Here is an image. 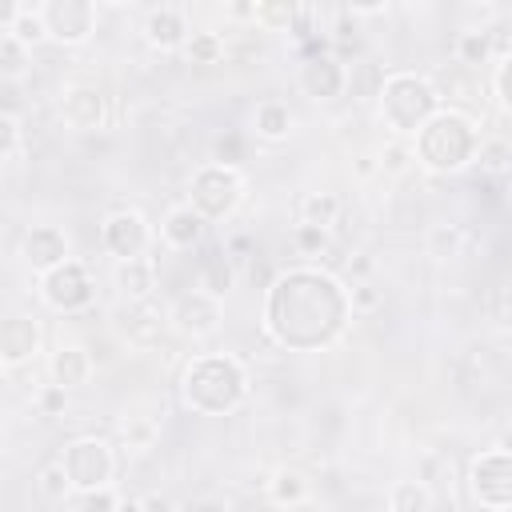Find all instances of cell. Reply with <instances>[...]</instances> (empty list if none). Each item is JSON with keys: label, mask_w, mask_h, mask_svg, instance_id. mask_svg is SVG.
Masks as SVG:
<instances>
[{"label": "cell", "mask_w": 512, "mask_h": 512, "mask_svg": "<svg viewBox=\"0 0 512 512\" xmlns=\"http://www.w3.org/2000/svg\"><path fill=\"white\" fill-rule=\"evenodd\" d=\"M16 16H20V4L16 0H0V32H12Z\"/></svg>", "instance_id": "45"}, {"label": "cell", "mask_w": 512, "mask_h": 512, "mask_svg": "<svg viewBox=\"0 0 512 512\" xmlns=\"http://www.w3.org/2000/svg\"><path fill=\"white\" fill-rule=\"evenodd\" d=\"M452 52H456V60H460V64L480 68V64H488V60H492V32H484V28H464V32L456 36Z\"/></svg>", "instance_id": "25"}, {"label": "cell", "mask_w": 512, "mask_h": 512, "mask_svg": "<svg viewBox=\"0 0 512 512\" xmlns=\"http://www.w3.org/2000/svg\"><path fill=\"white\" fill-rule=\"evenodd\" d=\"M60 120L72 132H96L108 120V96L96 84H72L60 96Z\"/></svg>", "instance_id": "12"}, {"label": "cell", "mask_w": 512, "mask_h": 512, "mask_svg": "<svg viewBox=\"0 0 512 512\" xmlns=\"http://www.w3.org/2000/svg\"><path fill=\"white\" fill-rule=\"evenodd\" d=\"M496 324H508V292L496 288Z\"/></svg>", "instance_id": "47"}, {"label": "cell", "mask_w": 512, "mask_h": 512, "mask_svg": "<svg viewBox=\"0 0 512 512\" xmlns=\"http://www.w3.org/2000/svg\"><path fill=\"white\" fill-rule=\"evenodd\" d=\"M36 408H40V416H60V412L68 408V388L44 384V388L36 392Z\"/></svg>", "instance_id": "40"}, {"label": "cell", "mask_w": 512, "mask_h": 512, "mask_svg": "<svg viewBox=\"0 0 512 512\" xmlns=\"http://www.w3.org/2000/svg\"><path fill=\"white\" fill-rule=\"evenodd\" d=\"M308 492H312V480H308L300 468H288V464H284V468H276V472L268 476V500L280 504V508L304 504Z\"/></svg>", "instance_id": "21"}, {"label": "cell", "mask_w": 512, "mask_h": 512, "mask_svg": "<svg viewBox=\"0 0 512 512\" xmlns=\"http://www.w3.org/2000/svg\"><path fill=\"white\" fill-rule=\"evenodd\" d=\"M432 508V488L420 480H400L388 492V512H428Z\"/></svg>", "instance_id": "28"}, {"label": "cell", "mask_w": 512, "mask_h": 512, "mask_svg": "<svg viewBox=\"0 0 512 512\" xmlns=\"http://www.w3.org/2000/svg\"><path fill=\"white\" fill-rule=\"evenodd\" d=\"M140 512H180V508H176L168 496L152 492V496H144V500H140Z\"/></svg>", "instance_id": "44"}, {"label": "cell", "mask_w": 512, "mask_h": 512, "mask_svg": "<svg viewBox=\"0 0 512 512\" xmlns=\"http://www.w3.org/2000/svg\"><path fill=\"white\" fill-rule=\"evenodd\" d=\"M292 248H296L300 256H308V260H320V256L332 248V236H328V228L296 224V228H292Z\"/></svg>", "instance_id": "31"}, {"label": "cell", "mask_w": 512, "mask_h": 512, "mask_svg": "<svg viewBox=\"0 0 512 512\" xmlns=\"http://www.w3.org/2000/svg\"><path fill=\"white\" fill-rule=\"evenodd\" d=\"M340 216V196L336 192H308L300 200V224H316V228H332Z\"/></svg>", "instance_id": "27"}, {"label": "cell", "mask_w": 512, "mask_h": 512, "mask_svg": "<svg viewBox=\"0 0 512 512\" xmlns=\"http://www.w3.org/2000/svg\"><path fill=\"white\" fill-rule=\"evenodd\" d=\"M228 16L232 20H252V4H228Z\"/></svg>", "instance_id": "49"}, {"label": "cell", "mask_w": 512, "mask_h": 512, "mask_svg": "<svg viewBox=\"0 0 512 512\" xmlns=\"http://www.w3.org/2000/svg\"><path fill=\"white\" fill-rule=\"evenodd\" d=\"M348 292L336 276L320 268H288L272 280L264 304V328L284 348H324L344 332L348 320Z\"/></svg>", "instance_id": "1"}, {"label": "cell", "mask_w": 512, "mask_h": 512, "mask_svg": "<svg viewBox=\"0 0 512 512\" xmlns=\"http://www.w3.org/2000/svg\"><path fill=\"white\" fill-rule=\"evenodd\" d=\"M376 172V156H356V176H372Z\"/></svg>", "instance_id": "48"}, {"label": "cell", "mask_w": 512, "mask_h": 512, "mask_svg": "<svg viewBox=\"0 0 512 512\" xmlns=\"http://www.w3.org/2000/svg\"><path fill=\"white\" fill-rule=\"evenodd\" d=\"M192 64H220L224 60V36L220 32H192L180 48Z\"/></svg>", "instance_id": "29"}, {"label": "cell", "mask_w": 512, "mask_h": 512, "mask_svg": "<svg viewBox=\"0 0 512 512\" xmlns=\"http://www.w3.org/2000/svg\"><path fill=\"white\" fill-rule=\"evenodd\" d=\"M244 200V176L236 168H224V164H200L192 172V184H188V208L204 220V224H216V220H228Z\"/></svg>", "instance_id": "5"}, {"label": "cell", "mask_w": 512, "mask_h": 512, "mask_svg": "<svg viewBox=\"0 0 512 512\" xmlns=\"http://www.w3.org/2000/svg\"><path fill=\"white\" fill-rule=\"evenodd\" d=\"M36 8H40L48 40H56V44L76 48L96 32V4H88V0H44Z\"/></svg>", "instance_id": "9"}, {"label": "cell", "mask_w": 512, "mask_h": 512, "mask_svg": "<svg viewBox=\"0 0 512 512\" xmlns=\"http://www.w3.org/2000/svg\"><path fill=\"white\" fill-rule=\"evenodd\" d=\"M156 432H160L156 420H144V416H128L120 424V440H124L128 452H148L156 444Z\"/></svg>", "instance_id": "34"}, {"label": "cell", "mask_w": 512, "mask_h": 512, "mask_svg": "<svg viewBox=\"0 0 512 512\" xmlns=\"http://www.w3.org/2000/svg\"><path fill=\"white\" fill-rule=\"evenodd\" d=\"M508 64H512V56H496L492 60V96H496V108L500 112L512 108V96H508Z\"/></svg>", "instance_id": "39"}, {"label": "cell", "mask_w": 512, "mask_h": 512, "mask_svg": "<svg viewBox=\"0 0 512 512\" xmlns=\"http://www.w3.org/2000/svg\"><path fill=\"white\" fill-rule=\"evenodd\" d=\"M212 164H224V168H236L240 160H244V140L236 136V132H224V136H216V144H212Z\"/></svg>", "instance_id": "38"}, {"label": "cell", "mask_w": 512, "mask_h": 512, "mask_svg": "<svg viewBox=\"0 0 512 512\" xmlns=\"http://www.w3.org/2000/svg\"><path fill=\"white\" fill-rule=\"evenodd\" d=\"M40 300H44L52 312L76 316V312L92 308L96 284H92V276H88V268H84L80 260H64L60 268H52V272L40 276Z\"/></svg>", "instance_id": "7"}, {"label": "cell", "mask_w": 512, "mask_h": 512, "mask_svg": "<svg viewBox=\"0 0 512 512\" xmlns=\"http://www.w3.org/2000/svg\"><path fill=\"white\" fill-rule=\"evenodd\" d=\"M348 308H352V312H376V308H380V292H376L372 284H352Z\"/></svg>", "instance_id": "42"}, {"label": "cell", "mask_w": 512, "mask_h": 512, "mask_svg": "<svg viewBox=\"0 0 512 512\" xmlns=\"http://www.w3.org/2000/svg\"><path fill=\"white\" fill-rule=\"evenodd\" d=\"M20 148V120L12 112H0V160H8Z\"/></svg>", "instance_id": "41"}, {"label": "cell", "mask_w": 512, "mask_h": 512, "mask_svg": "<svg viewBox=\"0 0 512 512\" xmlns=\"http://www.w3.org/2000/svg\"><path fill=\"white\" fill-rule=\"evenodd\" d=\"M180 512H224V504L212 500V496H204V500H196V504H188V508H180Z\"/></svg>", "instance_id": "46"}, {"label": "cell", "mask_w": 512, "mask_h": 512, "mask_svg": "<svg viewBox=\"0 0 512 512\" xmlns=\"http://www.w3.org/2000/svg\"><path fill=\"white\" fill-rule=\"evenodd\" d=\"M20 256H24V264H28L36 276H44V272L60 268L64 260H72V256H68V236H64L56 224H36V228H28L24 240H20Z\"/></svg>", "instance_id": "14"}, {"label": "cell", "mask_w": 512, "mask_h": 512, "mask_svg": "<svg viewBox=\"0 0 512 512\" xmlns=\"http://www.w3.org/2000/svg\"><path fill=\"white\" fill-rule=\"evenodd\" d=\"M300 16V4L292 0H264V4H252V24L264 28V32H292Z\"/></svg>", "instance_id": "24"}, {"label": "cell", "mask_w": 512, "mask_h": 512, "mask_svg": "<svg viewBox=\"0 0 512 512\" xmlns=\"http://www.w3.org/2000/svg\"><path fill=\"white\" fill-rule=\"evenodd\" d=\"M116 512H140V500H120Z\"/></svg>", "instance_id": "50"}, {"label": "cell", "mask_w": 512, "mask_h": 512, "mask_svg": "<svg viewBox=\"0 0 512 512\" xmlns=\"http://www.w3.org/2000/svg\"><path fill=\"white\" fill-rule=\"evenodd\" d=\"M232 284H236V264L220 248L212 256H204V264H200V288L220 300L224 292H232Z\"/></svg>", "instance_id": "23"}, {"label": "cell", "mask_w": 512, "mask_h": 512, "mask_svg": "<svg viewBox=\"0 0 512 512\" xmlns=\"http://www.w3.org/2000/svg\"><path fill=\"white\" fill-rule=\"evenodd\" d=\"M12 36H16L24 48H32V44L48 40L44 20H40V8H36V4H20V16H16V24H12Z\"/></svg>", "instance_id": "36"}, {"label": "cell", "mask_w": 512, "mask_h": 512, "mask_svg": "<svg viewBox=\"0 0 512 512\" xmlns=\"http://www.w3.org/2000/svg\"><path fill=\"white\" fill-rule=\"evenodd\" d=\"M60 468L72 484V492H88V488H108L116 476V452L108 440L100 436H80L64 448Z\"/></svg>", "instance_id": "6"}, {"label": "cell", "mask_w": 512, "mask_h": 512, "mask_svg": "<svg viewBox=\"0 0 512 512\" xmlns=\"http://www.w3.org/2000/svg\"><path fill=\"white\" fill-rule=\"evenodd\" d=\"M116 504H120V496H116L112 484L108 488H88V492H76L72 496V508L76 512H116Z\"/></svg>", "instance_id": "37"}, {"label": "cell", "mask_w": 512, "mask_h": 512, "mask_svg": "<svg viewBox=\"0 0 512 512\" xmlns=\"http://www.w3.org/2000/svg\"><path fill=\"white\" fill-rule=\"evenodd\" d=\"M48 376H52V384H60V388L88 384V376H92V356H88L80 344H64V348L52 352V360H48Z\"/></svg>", "instance_id": "20"}, {"label": "cell", "mask_w": 512, "mask_h": 512, "mask_svg": "<svg viewBox=\"0 0 512 512\" xmlns=\"http://www.w3.org/2000/svg\"><path fill=\"white\" fill-rule=\"evenodd\" d=\"M480 148V128L468 112L460 108H436L424 128L416 132V144H412V156L416 164H424L428 172H460L472 164Z\"/></svg>", "instance_id": "2"}, {"label": "cell", "mask_w": 512, "mask_h": 512, "mask_svg": "<svg viewBox=\"0 0 512 512\" xmlns=\"http://www.w3.org/2000/svg\"><path fill=\"white\" fill-rule=\"evenodd\" d=\"M36 488H40V496H44V500H52V504L72 500V484H68V476H64L60 460H52V464H44V468L36 472Z\"/></svg>", "instance_id": "32"}, {"label": "cell", "mask_w": 512, "mask_h": 512, "mask_svg": "<svg viewBox=\"0 0 512 512\" xmlns=\"http://www.w3.org/2000/svg\"><path fill=\"white\" fill-rule=\"evenodd\" d=\"M36 352H40V324L32 316H20V312L0 316V364L4 368L24 364Z\"/></svg>", "instance_id": "15"}, {"label": "cell", "mask_w": 512, "mask_h": 512, "mask_svg": "<svg viewBox=\"0 0 512 512\" xmlns=\"http://www.w3.org/2000/svg\"><path fill=\"white\" fill-rule=\"evenodd\" d=\"M204 232H208V224H204L188 204L168 208V212H164V220H160V240H164L168 248H176V252L196 248V244L204 240Z\"/></svg>", "instance_id": "18"}, {"label": "cell", "mask_w": 512, "mask_h": 512, "mask_svg": "<svg viewBox=\"0 0 512 512\" xmlns=\"http://www.w3.org/2000/svg\"><path fill=\"white\" fill-rule=\"evenodd\" d=\"M188 36H192V28H188V20H184V12H180L176 4H160V8H152L148 20H144V40H148L152 48H160V52L184 48Z\"/></svg>", "instance_id": "17"}, {"label": "cell", "mask_w": 512, "mask_h": 512, "mask_svg": "<svg viewBox=\"0 0 512 512\" xmlns=\"http://www.w3.org/2000/svg\"><path fill=\"white\" fill-rule=\"evenodd\" d=\"M180 396L192 412L228 416L248 400V372L232 356H196L184 368Z\"/></svg>", "instance_id": "3"}, {"label": "cell", "mask_w": 512, "mask_h": 512, "mask_svg": "<svg viewBox=\"0 0 512 512\" xmlns=\"http://www.w3.org/2000/svg\"><path fill=\"white\" fill-rule=\"evenodd\" d=\"M412 164H416V156H412L408 140H388L384 152L376 156V172H388V176H404Z\"/></svg>", "instance_id": "35"}, {"label": "cell", "mask_w": 512, "mask_h": 512, "mask_svg": "<svg viewBox=\"0 0 512 512\" xmlns=\"http://www.w3.org/2000/svg\"><path fill=\"white\" fill-rule=\"evenodd\" d=\"M164 324H168V312L156 308L152 300H136L124 308V320H120V332L132 348H156L160 336H164Z\"/></svg>", "instance_id": "16"}, {"label": "cell", "mask_w": 512, "mask_h": 512, "mask_svg": "<svg viewBox=\"0 0 512 512\" xmlns=\"http://www.w3.org/2000/svg\"><path fill=\"white\" fill-rule=\"evenodd\" d=\"M468 488L476 496L480 508L488 512H508L512 504V460H508V448H488L472 460V472H468Z\"/></svg>", "instance_id": "8"}, {"label": "cell", "mask_w": 512, "mask_h": 512, "mask_svg": "<svg viewBox=\"0 0 512 512\" xmlns=\"http://www.w3.org/2000/svg\"><path fill=\"white\" fill-rule=\"evenodd\" d=\"M100 244L116 260H140L148 252V244H152V228H148V220L140 212L120 208L100 224Z\"/></svg>", "instance_id": "11"}, {"label": "cell", "mask_w": 512, "mask_h": 512, "mask_svg": "<svg viewBox=\"0 0 512 512\" xmlns=\"http://www.w3.org/2000/svg\"><path fill=\"white\" fill-rule=\"evenodd\" d=\"M472 164L484 172V176H504L508 164H512V148L504 136H480V148L472 156Z\"/></svg>", "instance_id": "26"}, {"label": "cell", "mask_w": 512, "mask_h": 512, "mask_svg": "<svg viewBox=\"0 0 512 512\" xmlns=\"http://www.w3.org/2000/svg\"><path fill=\"white\" fill-rule=\"evenodd\" d=\"M300 88H304V96H312V100H336V96H344V88H348V64H344L336 52L308 56V60L300 64Z\"/></svg>", "instance_id": "13"}, {"label": "cell", "mask_w": 512, "mask_h": 512, "mask_svg": "<svg viewBox=\"0 0 512 512\" xmlns=\"http://www.w3.org/2000/svg\"><path fill=\"white\" fill-rule=\"evenodd\" d=\"M24 72H28V48L12 32H0V76L4 80H20Z\"/></svg>", "instance_id": "33"}, {"label": "cell", "mask_w": 512, "mask_h": 512, "mask_svg": "<svg viewBox=\"0 0 512 512\" xmlns=\"http://www.w3.org/2000/svg\"><path fill=\"white\" fill-rule=\"evenodd\" d=\"M168 324L192 340H204L212 336L220 324H224V304L216 296H208L204 288H192V292H180L168 308Z\"/></svg>", "instance_id": "10"}, {"label": "cell", "mask_w": 512, "mask_h": 512, "mask_svg": "<svg viewBox=\"0 0 512 512\" xmlns=\"http://www.w3.org/2000/svg\"><path fill=\"white\" fill-rule=\"evenodd\" d=\"M252 132L260 140H288L292 132V108L284 100H260L252 112Z\"/></svg>", "instance_id": "22"}, {"label": "cell", "mask_w": 512, "mask_h": 512, "mask_svg": "<svg viewBox=\"0 0 512 512\" xmlns=\"http://www.w3.org/2000/svg\"><path fill=\"white\" fill-rule=\"evenodd\" d=\"M112 280H116V288H120V296H124L128 304H136V300H152V288H156V264H152L148 256H140V260H116Z\"/></svg>", "instance_id": "19"}, {"label": "cell", "mask_w": 512, "mask_h": 512, "mask_svg": "<svg viewBox=\"0 0 512 512\" xmlns=\"http://www.w3.org/2000/svg\"><path fill=\"white\" fill-rule=\"evenodd\" d=\"M376 104H380V120L404 136H416L424 128V120L440 108V92L432 88L428 76L416 72H388L376 88Z\"/></svg>", "instance_id": "4"}, {"label": "cell", "mask_w": 512, "mask_h": 512, "mask_svg": "<svg viewBox=\"0 0 512 512\" xmlns=\"http://www.w3.org/2000/svg\"><path fill=\"white\" fill-rule=\"evenodd\" d=\"M220 252H224L232 264H244V260L252 256V236H244V232H232V236H224Z\"/></svg>", "instance_id": "43"}, {"label": "cell", "mask_w": 512, "mask_h": 512, "mask_svg": "<svg viewBox=\"0 0 512 512\" xmlns=\"http://www.w3.org/2000/svg\"><path fill=\"white\" fill-rule=\"evenodd\" d=\"M4 392H8V372H4V364H0V400H4Z\"/></svg>", "instance_id": "51"}, {"label": "cell", "mask_w": 512, "mask_h": 512, "mask_svg": "<svg viewBox=\"0 0 512 512\" xmlns=\"http://www.w3.org/2000/svg\"><path fill=\"white\" fill-rule=\"evenodd\" d=\"M460 244H464V232H460L456 224H432L428 236H424V248H428V256H436V260L460 256Z\"/></svg>", "instance_id": "30"}]
</instances>
